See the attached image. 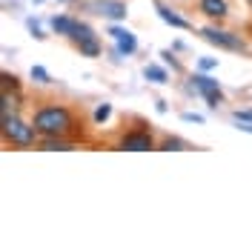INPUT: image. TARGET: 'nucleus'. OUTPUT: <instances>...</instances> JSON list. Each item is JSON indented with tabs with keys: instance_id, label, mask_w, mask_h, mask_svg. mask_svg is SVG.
<instances>
[{
	"instance_id": "obj_1",
	"label": "nucleus",
	"mask_w": 252,
	"mask_h": 252,
	"mask_svg": "<svg viewBox=\"0 0 252 252\" xmlns=\"http://www.w3.org/2000/svg\"><path fill=\"white\" fill-rule=\"evenodd\" d=\"M34 129L46 138H61L72 129V112L63 106H43L34 115Z\"/></svg>"
},
{
	"instance_id": "obj_2",
	"label": "nucleus",
	"mask_w": 252,
	"mask_h": 252,
	"mask_svg": "<svg viewBox=\"0 0 252 252\" xmlns=\"http://www.w3.org/2000/svg\"><path fill=\"white\" fill-rule=\"evenodd\" d=\"M34 124L26 126L20 118H15V115H3V135H6V141L12 143H20V146H32L34 143Z\"/></svg>"
},
{
	"instance_id": "obj_3",
	"label": "nucleus",
	"mask_w": 252,
	"mask_h": 252,
	"mask_svg": "<svg viewBox=\"0 0 252 252\" xmlns=\"http://www.w3.org/2000/svg\"><path fill=\"white\" fill-rule=\"evenodd\" d=\"M204 37L215 46H223V49H232V52H244V40L229 34V32H220V29H204Z\"/></svg>"
},
{
	"instance_id": "obj_4",
	"label": "nucleus",
	"mask_w": 252,
	"mask_h": 252,
	"mask_svg": "<svg viewBox=\"0 0 252 252\" xmlns=\"http://www.w3.org/2000/svg\"><path fill=\"white\" fill-rule=\"evenodd\" d=\"M192 86H195L198 92L204 94L209 106H218V103H220V89H218V80L206 78V75H195V78H192Z\"/></svg>"
},
{
	"instance_id": "obj_5",
	"label": "nucleus",
	"mask_w": 252,
	"mask_h": 252,
	"mask_svg": "<svg viewBox=\"0 0 252 252\" xmlns=\"http://www.w3.org/2000/svg\"><path fill=\"white\" fill-rule=\"evenodd\" d=\"M109 34H112V40L118 43V52H121V55H132V52L138 49V40H135V34H132V32L121 29V26H112Z\"/></svg>"
},
{
	"instance_id": "obj_6",
	"label": "nucleus",
	"mask_w": 252,
	"mask_h": 252,
	"mask_svg": "<svg viewBox=\"0 0 252 252\" xmlns=\"http://www.w3.org/2000/svg\"><path fill=\"white\" fill-rule=\"evenodd\" d=\"M121 149H129V152H149L152 149V138L149 132H132L121 141Z\"/></svg>"
},
{
	"instance_id": "obj_7",
	"label": "nucleus",
	"mask_w": 252,
	"mask_h": 252,
	"mask_svg": "<svg viewBox=\"0 0 252 252\" xmlns=\"http://www.w3.org/2000/svg\"><path fill=\"white\" fill-rule=\"evenodd\" d=\"M92 9H97V15L112 17V20H121V17H126V6L121 3V0H94Z\"/></svg>"
},
{
	"instance_id": "obj_8",
	"label": "nucleus",
	"mask_w": 252,
	"mask_h": 252,
	"mask_svg": "<svg viewBox=\"0 0 252 252\" xmlns=\"http://www.w3.org/2000/svg\"><path fill=\"white\" fill-rule=\"evenodd\" d=\"M201 12L206 17H223L226 15V0H201Z\"/></svg>"
},
{
	"instance_id": "obj_9",
	"label": "nucleus",
	"mask_w": 252,
	"mask_h": 252,
	"mask_svg": "<svg viewBox=\"0 0 252 252\" xmlns=\"http://www.w3.org/2000/svg\"><path fill=\"white\" fill-rule=\"evenodd\" d=\"M75 26H78V20H72V17H52V29L58 32V34H66V37H72Z\"/></svg>"
},
{
	"instance_id": "obj_10",
	"label": "nucleus",
	"mask_w": 252,
	"mask_h": 252,
	"mask_svg": "<svg viewBox=\"0 0 252 252\" xmlns=\"http://www.w3.org/2000/svg\"><path fill=\"white\" fill-rule=\"evenodd\" d=\"M158 15H160V20H166V23H169V26H175V29H189V23L184 20V17L172 15V12H169L166 6H160V3H158Z\"/></svg>"
},
{
	"instance_id": "obj_11",
	"label": "nucleus",
	"mask_w": 252,
	"mask_h": 252,
	"mask_svg": "<svg viewBox=\"0 0 252 252\" xmlns=\"http://www.w3.org/2000/svg\"><path fill=\"white\" fill-rule=\"evenodd\" d=\"M72 40H75V46H80V43H86V40H94V32L89 29L86 23H78L75 32H72Z\"/></svg>"
},
{
	"instance_id": "obj_12",
	"label": "nucleus",
	"mask_w": 252,
	"mask_h": 252,
	"mask_svg": "<svg viewBox=\"0 0 252 252\" xmlns=\"http://www.w3.org/2000/svg\"><path fill=\"white\" fill-rule=\"evenodd\" d=\"M143 75H146V80H152V83H166V72L158 69V66H146Z\"/></svg>"
},
{
	"instance_id": "obj_13",
	"label": "nucleus",
	"mask_w": 252,
	"mask_h": 252,
	"mask_svg": "<svg viewBox=\"0 0 252 252\" xmlns=\"http://www.w3.org/2000/svg\"><path fill=\"white\" fill-rule=\"evenodd\" d=\"M80 55H89V58H94V55H100V46H97V40H86V43H80Z\"/></svg>"
},
{
	"instance_id": "obj_14",
	"label": "nucleus",
	"mask_w": 252,
	"mask_h": 252,
	"mask_svg": "<svg viewBox=\"0 0 252 252\" xmlns=\"http://www.w3.org/2000/svg\"><path fill=\"white\" fill-rule=\"evenodd\" d=\"M43 149H61V152H66V149H72V146L58 141V138H46V141H43Z\"/></svg>"
},
{
	"instance_id": "obj_15",
	"label": "nucleus",
	"mask_w": 252,
	"mask_h": 252,
	"mask_svg": "<svg viewBox=\"0 0 252 252\" xmlns=\"http://www.w3.org/2000/svg\"><path fill=\"white\" fill-rule=\"evenodd\" d=\"M109 115H112V106H106V103H103V106H97V109H94V121H97V124H103Z\"/></svg>"
},
{
	"instance_id": "obj_16",
	"label": "nucleus",
	"mask_w": 252,
	"mask_h": 252,
	"mask_svg": "<svg viewBox=\"0 0 252 252\" xmlns=\"http://www.w3.org/2000/svg\"><path fill=\"white\" fill-rule=\"evenodd\" d=\"M32 78L37 80V83H49V75H46V69H40V66H32Z\"/></svg>"
},
{
	"instance_id": "obj_17",
	"label": "nucleus",
	"mask_w": 252,
	"mask_h": 252,
	"mask_svg": "<svg viewBox=\"0 0 252 252\" xmlns=\"http://www.w3.org/2000/svg\"><path fill=\"white\" fill-rule=\"evenodd\" d=\"M160 149H166V152H172V149H184V141H178V138H169V141H163Z\"/></svg>"
},
{
	"instance_id": "obj_18",
	"label": "nucleus",
	"mask_w": 252,
	"mask_h": 252,
	"mask_svg": "<svg viewBox=\"0 0 252 252\" xmlns=\"http://www.w3.org/2000/svg\"><path fill=\"white\" fill-rule=\"evenodd\" d=\"M232 118H235V121H250L252 124V109H241V112H235Z\"/></svg>"
},
{
	"instance_id": "obj_19",
	"label": "nucleus",
	"mask_w": 252,
	"mask_h": 252,
	"mask_svg": "<svg viewBox=\"0 0 252 252\" xmlns=\"http://www.w3.org/2000/svg\"><path fill=\"white\" fill-rule=\"evenodd\" d=\"M160 58H163L166 63H172V69H178V61L172 58V52H160Z\"/></svg>"
},
{
	"instance_id": "obj_20",
	"label": "nucleus",
	"mask_w": 252,
	"mask_h": 252,
	"mask_svg": "<svg viewBox=\"0 0 252 252\" xmlns=\"http://www.w3.org/2000/svg\"><path fill=\"white\" fill-rule=\"evenodd\" d=\"M215 66H218V61H212V58H204L201 61V69H215Z\"/></svg>"
},
{
	"instance_id": "obj_21",
	"label": "nucleus",
	"mask_w": 252,
	"mask_h": 252,
	"mask_svg": "<svg viewBox=\"0 0 252 252\" xmlns=\"http://www.w3.org/2000/svg\"><path fill=\"white\" fill-rule=\"evenodd\" d=\"M61 3H69V0H61Z\"/></svg>"
},
{
	"instance_id": "obj_22",
	"label": "nucleus",
	"mask_w": 252,
	"mask_h": 252,
	"mask_svg": "<svg viewBox=\"0 0 252 252\" xmlns=\"http://www.w3.org/2000/svg\"><path fill=\"white\" fill-rule=\"evenodd\" d=\"M250 6H252V0H250Z\"/></svg>"
}]
</instances>
